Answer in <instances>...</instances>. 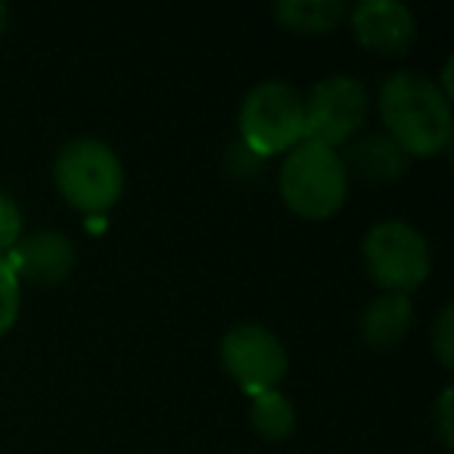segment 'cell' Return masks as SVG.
<instances>
[{
  "instance_id": "cell-1",
  "label": "cell",
  "mask_w": 454,
  "mask_h": 454,
  "mask_svg": "<svg viewBox=\"0 0 454 454\" xmlns=\"http://www.w3.org/2000/svg\"><path fill=\"white\" fill-rule=\"evenodd\" d=\"M377 103L389 131L386 137L395 140L408 159H433L451 146V100L423 72H392Z\"/></svg>"
},
{
  "instance_id": "cell-2",
  "label": "cell",
  "mask_w": 454,
  "mask_h": 454,
  "mask_svg": "<svg viewBox=\"0 0 454 454\" xmlns=\"http://www.w3.org/2000/svg\"><path fill=\"white\" fill-rule=\"evenodd\" d=\"M280 196L305 221H327L346 206L348 168L336 150L302 140L280 165Z\"/></svg>"
},
{
  "instance_id": "cell-3",
  "label": "cell",
  "mask_w": 454,
  "mask_h": 454,
  "mask_svg": "<svg viewBox=\"0 0 454 454\" xmlns=\"http://www.w3.org/2000/svg\"><path fill=\"white\" fill-rule=\"evenodd\" d=\"M53 181L75 212L106 215L125 190V171L113 146L97 137H78L59 150Z\"/></svg>"
},
{
  "instance_id": "cell-4",
  "label": "cell",
  "mask_w": 454,
  "mask_h": 454,
  "mask_svg": "<svg viewBox=\"0 0 454 454\" xmlns=\"http://www.w3.org/2000/svg\"><path fill=\"white\" fill-rule=\"evenodd\" d=\"M305 140V100L286 82H262L243 97L240 144L271 159Z\"/></svg>"
},
{
  "instance_id": "cell-5",
  "label": "cell",
  "mask_w": 454,
  "mask_h": 454,
  "mask_svg": "<svg viewBox=\"0 0 454 454\" xmlns=\"http://www.w3.org/2000/svg\"><path fill=\"white\" fill-rule=\"evenodd\" d=\"M361 259L380 290L402 293V296L427 284L429 268H433L423 234L398 218L380 221L367 231L361 240Z\"/></svg>"
},
{
  "instance_id": "cell-6",
  "label": "cell",
  "mask_w": 454,
  "mask_h": 454,
  "mask_svg": "<svg viewBox=\"0 0 454 454\" xmlns=\"http://www.w3.org/2000/svg\"><path fill=\"white\" fill-rule=\"evenodd\" d=\"M221 367L247 395H262L284 383L290 358L278 333L262 324H240L221 340Z\"/></svg>"
},
{
  "instance_id": "cell-7",
  "label": "cell",
  "mask_w": 454,
  "mask_h": 454,
  "mask_svg": "<svg viewBox=\"0 0 454 454\" xmlns=\"http://www.w3.org/2000/svg\"><path fill=\"white\" fill-rule=\"evenodd\" d=\"M367 106H371V97L361 82L348 75L324 78L305 100V140L336 150L364 125Z\"/></svg>"
},
{
  "instance_id": "cell-8",
  "label": "cell",
  "mask_w": 454,
  "mask_h": 454,
  "mask_svg": "<svg viewBox=\"0 0 454 454\" xmlns=\"http://www.w3.org/2000/svg\"><path fill=\"white\" fill-rule=\"evenodd\" d=\"M348 26L364 51L383 57H402L417 38L414 13L395 0H364L348 10Z\"/></svg>"
},
{
  "instance_id": "cell-9",
  "label": "cell",
  "mask_w": 454,
  "mask_h": 454,
  "mask_svg": "<svg viewBox=\"0 0 454 454\" xmlns=\"http://www.w3.org/2000/svg\"><path fill=\"white\" fill-rule=\"evenodd\" d=\"M4 259L20 284L28 280L35 286H57L75 271V247L69 243V237L57 231H38L32 237H22Z\"/></svg>"
},
{
  "instance_id": "cell-10",
  "label": "cell",
  "mask_w": 454,
  "mask_h": 454,
  "mask_svg": "<svg viewBox=\"0 0 454 454\" xmlns=\"http://www.w3.org/2000/svg\"><path fill=\"white\" fill-rule=\"evenodd\" d=\"M414 327V302L402 293H380L361 311V340L377 352L395 348Z\"/></svg>"
},
{
  "instance_id": "cell-11",
  "label": "cell",
  "mask_w": 454,
  "mask_h": 454,
  "mask_svg": "<svg viewBox=\"0 0 454 454\" xmlns=\"http://www.w3.org/2000/svg\"><path fill=\"white\" fill-rule=\"evenodd\" d=\"M408 162L411 159L402 153V146L386 134H371V137L358 140L348 153V165L364 181H398L408 175Z\"/></svg>"
},
{
  "instance_id": "cell-12",
  "label": "cell",
  "mask_w": 454,
  "mask_h": 454,
  "mask_svg": "<svg viewBox=\"0 0 454 454\" xmlns=\"http://www.w3.org/2000/svg\"><path fill=\"white\" fill-rule=\"evenodd\" d=\"M342 0H280L274 4V20L296 35H327L348 16Z\"/></svg>"
},
{
  "instance_id": "cell-13",
  "label": "cell",
  "mask_w": 454,
  "mask_h": 454,
  "mask_svg": "<svg viewBox=\"0 0 454 454\" xmlns=\"http://www.w3.org/2000/svg\"><path fill=\"white\" fill-rule=\"evenodd\" d=\"M249 420H253V429L262 439L284 442L296 429V408H293V402L284 392L271 389V392H262V395H253Z\"/></svg>"
},
{
  "instance_id": "cell-14",
  "label": "cell",
  "mask_w": 454,
  "mask_h": 454,
  "mask_svg": "<svg viewBox=\"0 0 454 454\" xmlns=\"http://www.w3.org/2000/svg\"><path fill=\"white\" fill-rule=\"evenodd\" d=\"M20 309H22V284L10 271L7 259L0 255V336H7L13 330Z\"/></svg>"
},
{
  "instance_id": "cell-15",
  "label": "cell",
  "mask_w": 454,
  "mask_h": 454,
  "mask_svg": "<svg viewBox=\"0 0 454 454\" xmlns=\"http://www.w3.org/2000/svg\"><path fill=\"white\" fill-rule=\"evenodd\" d=\"M22 240V212L13 196L0 190V255H7Z\"/></svg>"
},
{
  "instance_id": "cell-16",
  "label": "cell",
  "mask_w": 454,
  "mask_h": 454,
  "mask_svg": "<svg viewBox=\"0 0 454 454\" xmlns=\"http://www.w3.org/2000/svg\"><path fill=\"white\" fill-rule=\"evenodd\" d=\"M433 352L435 358H439V364L451 367L454 364V309L451 305H445V309L439 311V317H435V327H433Z\"/></svg>"
},
{
  "instance_id": "cell-17",
  "label": "cell",
  "mask_w": 454,
  "mask_h": 454,
  "mask_svg": "<svg viewBox=\"0 0 454 454\" xmlns=\"http://www.w3.org/2000/svg\"><path fill=\"white\" fill-rule=\"evenodd\" d=\"M265 162L268 159L255 156V153L243 144H234L231 153H227V165H231V171H234L237 177H259L262 168H265Z\"/></svg>"
},
{
  "instance_id": "cell-18",
  "label": "cell",
  "mask_w": 454,
  "mask_h": 454,
  "mask_svg": "<svg viewBox=\"0 0 454 454\" xmlns=\"http://www.w3.org/2000/svg\"><path fill=\"white\" fill-rule=\"evenodd\" d=\"M451 386H445L439 395V402H435L433 408V417H435V429H439V442L445 448H451L454 442V417H451Z\"/></svg>"
},
{
  "instance_id": "cell-19",
  "label": "cell",
  "mask_w": 454,
  "mask_h": 454,
  "mask_svg": "<svg viewBox=\"0 0 454 454\" xmlns=\"http://www.w3.org/2000/svg\"><path fill=\"white\" fill-rule=\"evenodd\" d=\"M7 22H10V10L4 7V4H0V35L7 32Z\"/></svg>"
}]
</instances>
